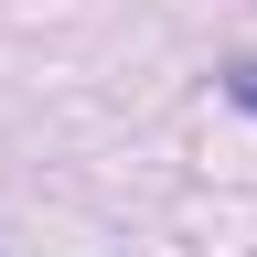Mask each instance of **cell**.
Listing matches in <instances>:
<instances>
[{"mask_svg":"<svg viewBox=\"0 0 257 257\" xmlns=\"http://www.w3.org/2000/svg\"><path fill=\"white\" fill-rule=\"evenodd\" d=\"M225 96H236V107L257 118V54H246V64H225Z\"/></svg>","mask_w":257,"mask_h":257,"instance_id":"1","label":"cell"}]
</instances>
